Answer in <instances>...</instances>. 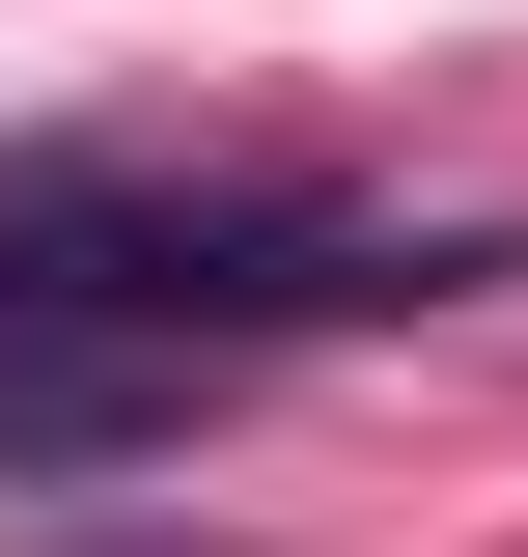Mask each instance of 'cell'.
<instances>
[{"label":"cell","instance_id":"obj_1","mask_svg":"<svg viewBox=\"0 0 528 557\" xmlns=\"http://www.w3.org/2000/svg\"><path fill=\"white\" fill-rule=\"evenodd\" d=\"M473 251L417 223L251 196V168H112V139H0V307H112V335H362V307H445Z\"/></svg>","mask_w":528,"mask_h":557},{"label":"cell","instance_id":"obj_2","mask_svg":"<svg viewBox=\"0 0 528 557\" xmlns=\"http://www.w3.org/2000/svg\"><path fill=\"white\" fill-rule=\"evenodd\" d=\"M223 362L196 335H112V307H0V474H139V446H196Z\"/></svg>","mask_w":528,"mask_h":557}]
</instances>
